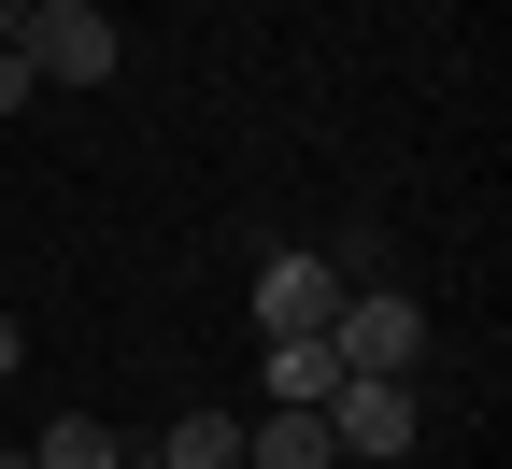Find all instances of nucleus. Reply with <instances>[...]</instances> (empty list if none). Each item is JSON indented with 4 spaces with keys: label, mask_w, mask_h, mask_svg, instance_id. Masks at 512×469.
Returning a JSON list of instances; mask_svg holds the SVG:
<instances>
[{
    "label": "nucleus",
    "mask_w": 512,
    "mask_h": 469,
    "mask_svg": "<svg viewBox=\"0 0 512 469\" xmlns=\"http://www.w3.org/2000/svg\"><path fill=\"white\" fill-rule=\"evenodd\" d=\"M15 57H29V86H114V15L100 0H29V29H15Z\"/></svg>",
    "instance_id": "nucleus-2"
},
{
    "label": "nucleus",
    "mask_w": 512,
    "mask_h": 469,
    "mask_svg": "<svg viewBox=\"0 0 512 469\" xmlns=\"http://www.w3.org/2000/svg\"><path fill=\"white\" fill-rule=\"evenodd\" d=\"M328 313H342V256L285 242L271 271H256V342H328Z\"/></svg>",
    "instance_id": "nucleus-3"
},
{
    "label": "nucleus",
    "mask_w": 512,
    "mask_h": 469,
    "mask_svg": "<svg viewBox=\"0 0 512 469\" xmlns=\"http://www.w3.org/2000/svg\"><path fill=\"white\" fill-rule=\"evenodd\" d=\"M15 29H29V0H0V43H15Z\"/></svg>",
    "instance_id": "nucleus-11"
},
{
    "label": "nucleus",
    "mask_w": 512,
    "mask_h": 469,
    "mask_svg": "<svg viewBox=\"0 0 512 469\" xmlns=\"http://www.w3.org/2000/svg\"><path fill=\"white\" fill-rule=\"evenodd\" d=\"M29 469H128V441H114L100 413H57V427L29 441Z\"/></svg>",
    "instance_id": "nucleus-8"
},
{
    "label": "nucleus",
    "mask_w": 512,
    "mask_h": 469,
    "mask_svg": "<svg viewBox=\"0 0 512 469\" xmlns=\"http://www.w3.org/2000/svg\"><path fill=\"white\" fill-rule=\"evenodd\" d=\"M413 384H370V370H342V398H328V441H342V469H399L413 455Z\"/></svg>",
    "instance_id": "nucleus-4"
},
{
    "label": "nucleus",
    "mask_w": 512,
    "mask_h": 469,
    "mask_svg": "<svg viewBox=\"0 0 512 469\" xmlns=\"http://www.w3.org/2000/svg\"><path fill=\"white\" fill-rule=\"evenodd\" d=\"M15 370H29V342H15V313H0V384H15Z\"/></svg>",
    "instance_id": "nucleus-10"
},
{
    "label": "nucleus",
    "mask_w": 512,
    "mask_h": 469,
    "mask_svg": "<svg viewBox=\"0 0 512 469\" xmlns=\"http://www.w3.org/2000/svg\"><path fill=\"white\" fill-rule=\"evenodd\" d=\"M0 114H29V57L15 43H0Z\"/></svg>",
    "instance_id": "nucleus-9"
},
{
    "label": "nucleus",
    "mask_w": 512,
    "mask_h": 469,
    "mask_svg": "<svg viewBox=\"0 0 512 469\" xmlns=\"http://www.w3.org/2000/svg\"><path fill=\"white\" fill-rule=\"evenodd\" d=\"M242 469H342V441H328V413H256Z\"/></svg>",
    "instance_id": "nucleus-6"
},
{
    "label": "nucleus",
    "mask_w": 512,
    "mask_h": 469,
    "mask_svg": "<svg viewBox=\"0 0 512 469\" xmlns=\"http://www.w3.org/2000/svg\"><path fill=\"white\" fill-rule=\"evenodd\" d=\"M143 469H242V413H214V398H200V413H171V441H157Z\"/></svg>",
    "instance_id": "nucleus-7"
},
{
    "label": "nucleus",
    "mask_w": 512,
    "mask_h": 469,
    "mask_svg": "<svg viewBox=\"0 0 512 469\" xmlns=\"http://www.w3.org/2000/svg\"><path fill=\"white\" fill-rule=\"evenodd\" d=\"M328 356H342V370H370V384H413V356H427V299H413V285H342Z\"/></svg>",
    "instance_id": "nucleus-1"
},
{
    "label": "nucleus",
    "mask_w": 512,
    "mask_h": 469,
    "mask_svg": "<svg viewBox=\"0 0 512 469\" xmlns=\"http://www.w3.org/2000/svg\"><path fill=\"white\" fill-rule=\"evenodd\" d=\"M256 384H271V413H328V398H342V356H328V342H271Z\"/></svg>",
    "instance_id": "nucleus-5"
}]
</instances>
